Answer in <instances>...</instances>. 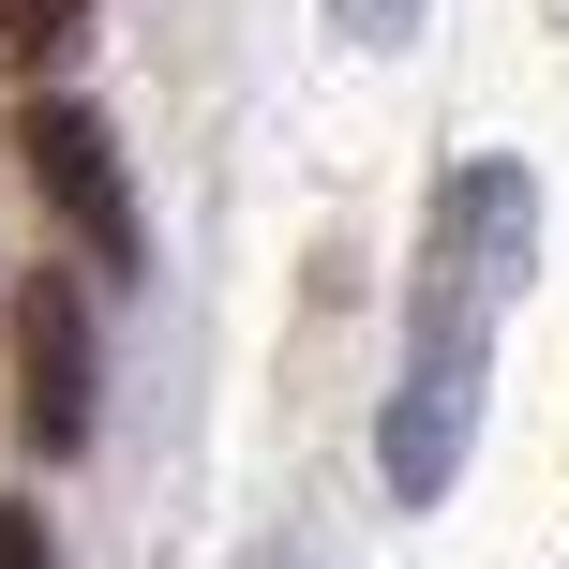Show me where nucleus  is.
<instances>
[{
	"instance_id": "1",
	"label": "nucleus",
	"mask_w": 569,
	"mask_h": 569,
	"mask_svg": "<svg viewBox=\"0 0 569 569\" xmlns=\"http://www.w3.org/2000/svg\"><path fill=\"white\" fill-rule=\"evenodd\" d=\"M525 270H540V180L510 150H465L420 210V284H405V375H390V420H375V465H390L405 510L465 480L480 450V390H495V330H510Z\"/></svg>"
},
{
	"instance_id": "2",
	"label": "nucleus",
	"mask_w": 569,
	"mask_h": 569,
	"mask_svg": "<svg viewBox=\"0 0 569 569\" xmlns=\"http://www.w3.org/2000/svg\"><path fill=\"white\" fill-rule=\"evenodd\" d=\"M16 166H30V196L76 226V256L90 270H136L150 256V226H136V180H120V136H106V106H76V90H46V106L16 120Z\"/></svg>"
},
{
	"instance_id": "3",
	"label": "nucleus",
	"mask_w": 569,
	"mask_h": 569,
	"mask_svg": "<svg viewBox=\"0 0 569 569\" xmlns=\"http://www.w3.org/2000/svg\"><path fill=\"white\" fill-rule=\"evenodd\" d=\"M90 405H106L90 300H76V270H30V284H16V435H30L46 465H76V450H90Z\"/></svg>"
},
{
	"instance_id": "4",
	"label": "nucleus",
	"mask_w": 569,
	"mask_h": 569,
	"mask_svg": "<svg viewBox=\"0 0 569 569\" xmlns=\"http://www.w3.org/2000/svg\"><path fill=\"white\" fill-rule=\"evenodd\" d=\"M90 46V0H0V76H46Z\"/></svg>"
},
{
	"instance_id": "5",
	"label": "nucleus",
	"mask_w": 569,
	"mask_h": 569,
	"mask_svg": "<svg viewBox=\"0 0 569 569\" xmlns=\"http://www.w3.org/2000/svg\"><path fill=\"white\" fill-rule=\"evenodd\" d=\"M330 30H345V46H405V30H420V0H330Z\"/></svg>"
},
{
	"instance_id": "6",
	"label": "nucleus",
	"mask_w": 569,
	"mask_h": 569,
	"mask_svg": "<svg viewBox=\"0 0 569 569\" xmlns=\"http://www.w3.org/2000/svg\"><path fill=\"white\" fill-rule=\"evenodd\" d=\"M0 569H60L46 555V510H16V495H0Z\"/></svg>"
}]
</instances>
